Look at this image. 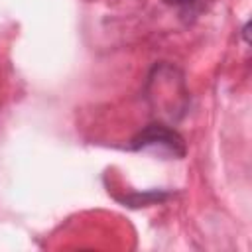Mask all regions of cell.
I'll list each match as a JSON object with an SVG mask.
<instances>
[{"label": "cell", "mask_w": 252, "mask_h": 252, "mask_svg": "<svg viewBox=\"0 0 252 252\" xmlns=\"http://www.w3.org/2000/svg\"><path fill=\"white\" fill-rule=\"evenodd\" d=\"M132 148L144 152H156L161 156H173V158H181L185 154L183 138L165 124H150L148 128H144L132 140Z\"/></svg>", "instance_id": "1"}, {"label": "cell", "mask_w": 252, "mask_h": 252, "mask_svg": "<svg viewBox=\"0 0 252 252\" xmlns=\"http://www.w3.org/2000/svg\"><path fill=\"white\" fill-rule=\"evenodd\" d=\"M167 4H187V2H191V0H165Z\"/></svg>", "instance_id": "2"}]
</instances>
